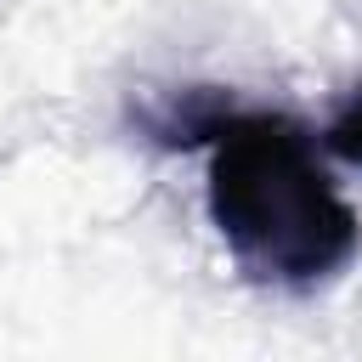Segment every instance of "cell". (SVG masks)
I'll return each mask as SVG.
<instances>
[{"label":"cell","mask_w":362,"mask_h":362,"mask_svg":"<svg viewBox=\"0 0 362 362\" xmlns=\"http://www.w3.org/2000/svg\"><path fill=\"white\" fill-rule=\"evenodd\" d=\"M198 147L209 153L204 209L243 283L317 294L362 255V215L294 113L226 102Z\"/></svg>","instance_id":"obj_1"},{"label":"cell","mask_w":362,"mask_h":362,"mask_svg":"<svg viewBox=\"0 0 362 362\" xmlns=\"http://www.w3.org/2000/svg\"><path fill=\"white\" fill-rule=\"evenodd\" d=\"M322 147L334 153V158H345V164H356L362 170V79L339 96V107L328 113V124H322Z\"/></svg>","instance_id":"obj_2"}]
</instances>
